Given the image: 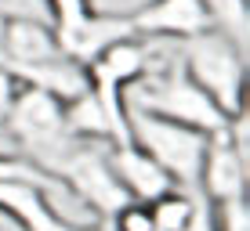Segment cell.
<instances>
[{
	"label": "cell",
	"mask_w": 250,
	"mask_h": 231,
	"mask_svg": "<svg viewBox=\"0 0 250 231\" xmlns=\"http://www.w3.org/2000/svg\"><path fill=\"white\" fill-rule=\"evenodd\" d=\"M47 7H51V29H55L58 47L76 62H87L91 54H98L113 40L134 36L127 15H98L91 0H47Z\"/></svg>",
	"instance_id": "8992f818"
},
{
	"label": "cell",
	"mask_w": 250,
	"mask_h": 231,
	"mask_svg": "<svg viewBox=\"0 0 250 231\" xmlns=\"http://www.w3.org/2000/svg\"><path fill=\"white\" fill-rule=\"evenodd\" d=\"M15 94H19V80H15V76L7 72L4 65H0V123L7 119V112H11Z\"/></svg>",
	"instance_id": "e0dca14e"
},
{
	"label": "cell",
	"mask_w": 250,
	"mask_h": 231,
	"mask_svg": "<svg viewBox=\"0 0 250 231\" xmlns=\"http://www.w3.org/2000/svg\"><path fill=\"white\" fill-rule=\"evenodd\" d=\"M214 231H250V202L236 199V202H221L218 206V224Z\"/></svg>",
	"instance_id": "2e32d148"
},
{
	"label": "cell",
	"mask_w": 250,
	"mask_h": 231,
	"mask_svg": "<svg viewBox=\"0 0 250 231\" xmlns=\"http://www.w3.org/2000/svg\"><path fill=\"white\" fill-rule=\"evenodd\" d=\"M124 112H127V141L134 148H142L174 184H182V188L196 184L210 134L185 126V123H174V119L142 112V108H124Z\"/></svg>",
	"instance_id": "3957f363"
},
{
	"label": "cell",
	"mask_w": 250,
	"mask_h": 231,
	"mask_svg": "<svg viewBox=\"0 0 250 231\" xmlns=\"http://www.w3.org/2000/svg\"><path fill=\"white\" fill-rule=\"evenodd\" d=\"M4 22H7V18H0V40H4Z\"/></svg>",
	"instance_id": "d6986e66"
},
{
	"label": "cell",
	"mask_w": 250,
	"mask_h": 231,
	"mask_svg": "<svg viewBox=\"0 0 250 231\" xmlns=\"http://www.w3.org/2000/svg\"><path fill=\"white\" fill-rule=\"evenodd\" d=\"M149 213H152V224L160 231H188L196 213H200V206H196V199L188 192L170 188V192H163L149 202Z\"/></svg>",
	"instance_id": "4fadbf2b"
},
{
	"label": "cell",
	"mask_w": 250,
	"mask_h": 231,
	"mask_svg": "<svg viewBox=\"0 0 250 231\" xmlns=\"http://www.w3.org/2000/svg\"><path fill=\"white\" fill-rule=\"evenodd\" d=\"M109 166H113L116 181L124 184L127 199H134V202H152L156 195L170 192V188H178V184L156 166V162L145 156L142 148H134L131 141L109 144Z\"/></svg>",
	"instance_id": "30bf717a"
},
{
	"label": "cell",
	"mask_w": 250,
	"mask_h": 231,
	"mask_svg": "<svg viewBox=\"0 0 250 231\" xmlns=\"http://www.w3.org/2000/svg\"><path fill=\"white\" fill-rule=\"evenodd\" d=\"M127 18H131L134 36L142 40H185L210 29L203 0H149Z\"/></svg>",
	"instance_id": "ba28073f"
},
{
	"label": "cell",
	"mask_w": 250,
	"mask_h": 231,
	"mask_svg": "<svg viewBox=\"0 0 250 231\" xmlns=\"http://www.w3.org/2000/svg\"><path fill=\"white\" fill-rule=\"evenodd\" d=\"M109 224H113V231H160L152 224L149 202H134V199H127L124 206L109 217Z\"/></svg>",
	"instance_id": "9a60e30c"
},
{
	"label": "cell",
	"mask_w": 250,
	"mask_h": 231,
	"mask_svg": "<svg viewBox=\"0 0 250 231\" xmlns=\"http://www.w3.org/2000/svg\"><path fill=\"white\" fill-rule=\"evenodd\" d=\"M62 54L55 40V29L44 18H7L4 22V40H0V65L19 69V65H37L47 58Z\"/></svg>",
	"instance_id": "9c48e42d"
},
{
	"label": "cell",
	"mask_w": 250,
	"mask_h": 231,
	"mask_svg": "<svg viewBox=\"0 0 250 231\" xmlns=\"http://www.w3.org/2000/svg\"><path fill=\"white\" fill-rule=\"evenodd\" d=\"M4 130L15 141L19 156L29 159L33 166H40L44 174L51 170V162L62 156L65 144L73 141V134L65 130L62 101L37 87H25V83H19L15 105L4 119Z\"/></svg>",
	"instance_id": "5b68a950"
},
{
	"label": "cell",
	"mask_w": 250,
	"mask_h": 231,
	"mask_svg": "<svg viewBox=\"0 0 250 231\" xmlns=\"http://www.w3.org/2000/svg\"><path fill=\"white\" fill-rule=\"evenodd\" d=\"M65 116V130L73 138H91V141H113L116 144V130H113V119L102 108V101L94 98L91 90H83L80 98L65 101L62 105Z\"/></svg>",
	"instance_id": "7c38bea8"
},
{
	"label": "cell",
	"mask_w": 250,
	"mask_h": 231,
	"mask_svg": "<svg viewBox=\"0 0 250 231\" xmlns=\"http://www.w3.org/2000/svg\"><path fill=\"white\" fill-rule=\"evenodd\" d=\"M15 76L19 83H25V87H37L51 94V98H58L65 105V101L80 98L83 90H91L87 83V65L76 62V58L69 54H55L47 58V62H37V65H19V69H7Z\"/></svg>",
	"instance_id": "8fae6325"
},
{
	"label": "cell",
	"mask_w": 250,
	"mask_h": 231,
	"mask_svg": "<svg viewBox=\"0 0 250 231\" xmlns=\"http://www.w3.org/2000/svg\"><path fill=\"white\" fill-rule=\"evenodd\" d=\"M109 144L113 141L73 138L62 148V156L51 162V170H47V174L58 177L94 217H113V213L127 202L124 184L116 181L113 166H109Z\"/></svg>",
	"instance_id": "277c9868"
},
{
	"label": "cell",
	"mask_w": 250,
	"mask_h": 231,
	"mask_svg": "<svg viewBox=\"0 0 250 231\" xmlns=\"http://www.w3.org/2000/svg\"><path fill=\"white\" fill-rule=\"evenodd\" d=\"M178 44H182L178 62L188 80L225 116L247 112V51L218 29H203Z\"/></svg>",
	"instance_id": "7a4b0ae2"
},
{
	"label": "cell",
	"mask_w": 250,
	"mask_h": 231,
	"mask_svg": "<svg viewBox=\"0 0 250 231\" xmlns=\"http://www.w3.org/2000/svg\"><path fill=\"white\" fill-rule=\"evenodd\" d=\"M69 231H102V220L98 224H83V228H69Z\"/></svg>",
	"instance_id": "ac0fdd59"
},
{
	"label": "cell",
	"mask_w": 250,
	"mask_h": 231,
	"mask_svg": "<svg viewBox=\"0 0 250 231\" xmlns=\"http://www.w3.org/2000/svg\"><path fill=\"white\" fill-rule=\"evenodd\" d=\"M207 15H210V29L225 33L229 40H236L247 51V33H250V11L247 0H203Z\"/></svg>",
	"instance_id": "5bb4252c"
},
{
	"label": "cell",
	"mask_w": 250,
	"mask_h": 231,
	"mask_svg": "<svg viewBox=\"0 0 250 231\" xmlns=\"http://www.w3.org/2000/svg\"><path fill=\"white\" fill-rule=\"evenodd\" d=\"M124 108H142V112L196 126L203 134H218L229 123V116L188 80V72L182 69L178 58L167 62V65H149L134 83H127L124 87Z\"/></svg>",
	"instance_id": "6da1fadb"
},
{
	"label": "cell",
	"mask_w": 250,
	"mask_h": 231,
	"mask_svg": "<svg viewBox=\"0 0 250 231\" xmlns=\"http://www.w3.org/2000/svg\"><path fill=\"white\" fill-rule=\"evenodd\" d=\"M196 184L203 188V195L214 206L247 199V148H239L225 130L210 134L207 148H203V162H200Z\"/></svg>",
	"instance_id": "52a82bcc"
}]
</instances>
